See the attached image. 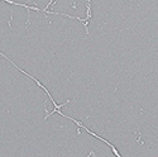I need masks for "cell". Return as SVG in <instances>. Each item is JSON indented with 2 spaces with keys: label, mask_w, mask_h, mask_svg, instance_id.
Segmentation results:
<instances>
[{
  "label": "cell",
  "mask_w": 158,
  "mask_h": 157,
  "mask_svg": "<svg viewBox=\"0 0 158 157\" xmlns=\"http://www.w3.org/2000/svg\"><path fill=\"white\" fill-rule=\"evenodd\" d=\"M0 56H1V57H4V58L5 60H8V61H9L10 62V64L11 65H13V66L14 67H15L17 68V70H18V71H20V72L22 74H24V75L25 76H27V78H29L30 80H33V81L34 82H36V84L37 85H38V87H39V89H42L43 91H44V93L46 94H47V95H48V98H50V100L51 101H52V104H53V107H54V109L52 110V112H51V113H47V114H46V117H44V121H47V119L48 118H50V117L51 115H53V114H56L57 112H58V110L59 109H61V108H63V107H65V105H67L68 104V103H70V100H67V101H65V103H62V104H57V103L56 101H54V99H53V96L52 95H51V93H50V91H48V89H47V87H46L44 86V85H43L42 84V82L41 81H39V80L38 79H37V78H34V76L33 75H30V74H28L27 72V71H24V70H22V68L20 67H18V66H17V64H15V62H14V61H11V60L9 58V57H7V55H4V53H3V52H0Z\"/></svg>",
  "instance_id": "1"
}]
</instances>
